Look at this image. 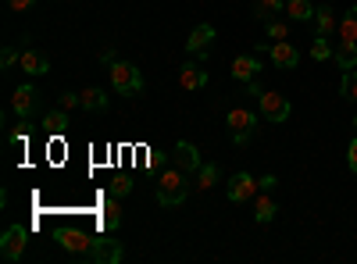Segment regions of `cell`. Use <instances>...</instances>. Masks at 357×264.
<instances>
[{"instance_id":"6da1fadb","label":"cell","mask_w":357,"mask_h":264,"mask_svg":"<svg viewBox=\"0 0 357 264\" xmlns=\"http://www.w3.org/2000/svg\"><path fill=\"white\" fill-rule=\"evenodd\" d=\"M190 196V183H186V171L183 168H168L158 183V203L161 208H183Z\"/></svg>"},{"instance_id":"7a4b0ae2","label":"cell","mask_w":357,"mask_h":264,"mask_svg":"<svg viewBox=\"0 0 357 264\" xmlns=\"http://www.w3.org/2000/svg\"><path fill=\"white\" fill-rule=\"evenodd\" d=\"M107 79H111V90L122 93V97H139L143 93V72L132 61H111Z\"/></svg>"},{"instance_id":"3957f363","label":"cell","mask_w":357,"mask_h":264,"mask_svg":"<svg viewBox=\"0 0 357 264\" xmlns=\"http://www.w3.org/2000/svg\"><path fill=\"white\" fill-rule=\"evenodd\" d=\"M225 125H229L232 143L243 146V143H250V136H254V129H257V114H254L250 107H232V111L225 114Z\"/></svg>"},{"instance_id":"277c9868","label":"cell","mask_w":357,"mask_h":264,"mask_svg":"<svg viewBox=\"0 0 357 264\" xmlns=\"http://www.w3.org/2000/svg\"><path fill=\"white\" fill-rule=\"evenodd\" d=\"M93 232H86V228H61L57 232V243H61V250H68V254H79V257H89V250H93Z\"/></svg>"},{"instance_id":"5b68a950","label":"cell","mask_w":357,"mask_h":264,"mask_svg":"<svg viewBox=\"0 0 357 264\" xmlns=\"http://www.w3.org/2000/svg\"><path fill=\"white\" fill-rule=\"evenodd\" d=\"M25 243H29V228L25 225L4 228V236H0V257H4V261H22Z\"/></svg>"},{"instance_id":"8992f818","label":"cell","mask_w":357,"mask_h":264,"mask_svg":"<svg viewBox=\"0 0 357 264\" xmlns=\"http://www.w3.org/2000/svg\"><path fill=\"white\" fill-rule=\"evenodd\" d=\"M257 104H261V118L272 122V125H282V122L289 118V111H293L289 100H286L282 93H261Z\"/></svg>"},{"instance_id":"52a82bcc","label":"cell","mask_w":357,"mask_h":264,"mask_svg":"<svg viewBox=\"0 0 357 264\" xmlns=\"http://www.w3.org/2000/svg\"><path fill=\"white\" fill-rule=\"evenodd\" d=\"M36 107H40V90L33 82H22L11 93V111L18 114V118H29V114H36Z\"/></svg>"},{"instance_id":"ba28073f","label":"cell","mask_w":357,"mask_h":264,"mask_svg":"<svg viewBox=\"0 0 357 264\" xmlns=\"http://www.w3.org/2000/svg\"><path fill=\"white\" fill-rule=\"evenodd\" d=\"M257 179H250L247 171H236L232 179H229V186H225V193H229V200L232 203H247V200H254L257 196Z\"/></svg>"},{"instance_id":"9c48e42d","label":"cell","mask_w":357,"mask_h":264,"mask_svg":"<svg viewBox=\"0 0 357 264\" xmlns=\"http://www.w3.org/2000/svg\"><path fill=\"white\" fill-rule=\"evenodd\" d=\"M122 257H126L122 243L107 240V236H97V240H93V250H89V261H93V264H118Z\"/></svg>"},{"instance_id":"30bf717a","label":"cell","mask_w":357,"mask_h":264,"mask_svg":"<svg viewBox=\"0 0 357 264\" xmlns=\"http://www.w3.org/2000/svg\"><path fill=\"white\" fill-rule=\"evenodd\" d=\"M211 43H215V25H197L193 29V33H190V40H186V50L193 54V57H200V61H204V57L207 54H211Z\"/></svg>"},{"instance_id":"8fae6325","label":"cell","mask_w":357,"mask_h":264,"mask_svg":"<svg viewBox=\"0 0 357 264\" xmlns=\"http://www.w3.org/2000/svg\"><path fill=\"white\" fill-rule=\"evenodd\" d=\"M268 57H272L275 68H296V65H301V47H293L289 40H279V43H272Z\"/></svg>"},{"instance_id":"7c38bea8","label":"cell","mask_w":357,"mask_h":264,"mask_svg":"<svg viewBox=\"0 0 357 264\" xmlns=\"http://www.w3.org/2000/svg\"><path fill=\"white\" fill-rule=\"evenodd\" d=\"M172 157H175V168H183L186 175H197L200 164H204V161H200V150H197L193 143H186V139L175 143V154H172Z\"/></svg>"},{"instance_id":"4fadbf2b","label":"cell","mask_w":357,"mask_h":264,"mask_svg":"<svg viewBox=\"0 0 357 264\" xmlns=\"http://www.w3.org/2000/svg\"><path fill=\"white\" fill-rule=\"evenodd\" d=\"M232 79L236 82H250V79H257V72H261V61H257V57H250V54H240V57H236V61H232Z\"/></svg>"},{"instance_id":"5bb4252c","label":"cell","mask_w":357,"mask_h":264,"mask_svg":"<svg viewBox=\"0 0 357 264\" xmlns=\"http://www.w3.org/2000/svg\"><path fill=\"white\" fill-rule=\"evenodd\" d=\"M178 86H183V90H204V86H207V72L190 61V65L178 68Z\"/></svg>"},{"instance_id":"9a60e30c","label":"cell","mask_w":357,"mask_h":264,"mask_svg":"<svg viewBox=\"0 0 357 264\" xmlns=\"http://www.w3.org/2000/svg\"><path fill=\"white\" fill-rule=\"evenodd\" d=\"M18 65H22V72H25V75H47V72H50V61H47V57H43L40 50H22Z\"/></svg>"},{"instance_id":"2e32d148","label":"cell","mask_w":357,"mask_h":264,"mask_svg":"<svg viewBox=\"0 0 357 264\" xmlns=\"http://www.w3.org/2000/svg\"><path fill=\"white\" fill-rule=\"evenodd\" d=\"M100 225H104V232L122 228V203H118V196H111V200L104 203V211H100Z\"/></svg>"},{"instance_id":"e0dca14e","label":"cell","mask_w":357,"mask_h":264,"mask_svg":"<svg viewBox=\"0 0 357 264\" xmlns=\"http://www.w3.org/2000/svg\"><path fill=\"white\" fill-rule=\"evenodd\" d=\"M275 215H279V203H275L272 196H268V193L254 196V218H257L261 225H268V222H272Z\"/></svg>"},{"instance_id":"ac0fdd59","label":"cell","mask_w":357,"mask_h":264,"mask_svg":"<svg viewBox=\"0 0 357 264\" xmlns=\"http://www.w3.org/2000/svg\"><path fill=\"white\" fill-rule=\"evenodd\" d=\"M333 57H336L340 68H357V43L354 40H340L336 50H333Z\"/></svg>"},{"instance_id":"d6986e66","label":"cell","mask_w":357,"mask_h":264,"mask_svg":"<svg viewBox=\"0 0 357 264\" xmlns=\"http://www.w3.org/2000/svg\"><path fill=\"white\" fill-rule=\"evenodd\" d=\"M43 129L54 132V136H65V132H68V111H65V107L47 111V114H43Z\"/></svg>"},{"instance_id":"ffe728a7","label":"cell","mask_w":357,"mask_h":264,"mask_svg":"<svg viewBox=\"0 0 357 264\" xmlns=\"http://www.w3.org/2000/svg\"><path fill=\"white\" fill-rule=\"evenodd\" d=\"M79 100H82V111H107V93L89 86V90H79Z\"/></svg>"},{"instance_id":"44dd1931","label":"cell","mask_w":357,"mask_h":264,"mask_svg":"<svg viewBox=\"0 0 357 264\" xmlns=\"http://www.w3.org/2000/svg\"><path fill=\"white\" fill-rule=\"evenodd\" d=\"M279 11H286V0H257L254 22H272V18H279Z\"/></svg>"},{"instance_id":"7402d4cb","label":"cell","mask_w":357,"mask_h":264,"mask_svg":"<svg viewBox=\"0 0 357 264\" xmlns=\"http://www.w3.org/2000/svg\"><path fill=\"white\" fill-rule=\"evenodd\" d=\"M314 33L318 36H329L333 33V29H336V11L333 8H314Z\"/></svg>"},{"instance_id":"603a6c76","label":"cell","mask_w":357,"mask_h":264,"mask_svg":"<svg viewBox=\"0 0 357 264\" xmlns=\"http://www.w3.org/2000/svg\"><path fill=\"white\" fill-rule=\"evenodd\" d=\"M286 15H289V22H311L314 4L311 0H286Z\"/></svg>"},{"instance_id":"cb8c5ba5","label":"cell","mask_w":357,"mask_h":264,"mask_svg":"<svg viewBox=\"0 0 357 264\" xmlns=\"http://www.w3.org/2000/svg\"><path fill=\"white\" fill-rule=\"evenodd\" d=\"M193 183H197V189H200V193H207V189H211V186L218 183V168H215V164H200V171L193 175Z\"/></svg>"},{"instance_id":"d4e9b609","label":"cell","mask_w":357,"mask_h":264,"mask_svg":"<svg viewBox=\"0 0 357 264\" xmlns=\"http://www.w3.org/2000/svg\"><path fill=\"white\" fill-rule=\"evenodd\" d=\"M340 40H354L357 43V4L340 18Z\"/></svg>"},{"instance_id":"484cf974","label":"cell","mask_w":357,"mask_h":264,"mask_svg":"<svg viewBox=\"0 0 357 264\" xmlns=\"http://www.w3.org/2000/svg\"><path fill=\"white\" fill-rule=\"evenodd\" d=\"M340 97H343V100H357V72H354V68H343V79H340Z\"/></svg>"},{"instance_id":"4316f807","label":"cell","mask_w":357,"mask_h":264,"mask_svg":"<svg viewBox=\"0 0 357 264\" xmlns=\"http://www.w3.org/2000/svg\"><path fill=\"white\" fill-rule=\"evenodd\" d=\"M311 57H314V61H329V57H333L329 36H314V43H311Z\"/></svg>"},{"instance_id":"83f0119b","label":"cell","mask_w":357,"mask_h":264,"mask_svg":"<svg viewBox=\"0 0 357 264\" xmlns=\"http://www.w3.org/2000/svg\"><path fill=\"white\" fill-rule=\"evenodd\" d=\"M268 40H289V25L286 22H279V18H272V22H268Z\"/></svg>"},{"instance_id":"f1b7e54d","label":"cell","mask_w":357,"mask_h":264,"mask_svg":"<svg viewBox=\"0 0 357 264\" xmlns=\"http://www.w3.org/2000/svg\"><path fill=\"white\" fill-rule=\"evenodd\" d=\"M129 189H132V179H126V175H118V179L111 183V196H118V200H122Z\"/></svg>"},{"instance_id":"f546056e","label":"cell","mask_w":357,"mask_h":264,"mask_svg":"<svg viewBox=\"0 0 357 264\" xmlns=\"http://www.w3.org/2000/svg\"><path fill=\"white\" fill-rule=\"evenodd\" d=\"M18 57H22V54H18L15 47H4V54H0V65H4V72H8V68L18 61Z\"/></svg>"},{"instance_id":"4dcf8cb0","label":"cell","mask_w":357,"mask_h":264,"mask_svg":"<svg viewBox=\"0 0 357 264\" xmlns=\"http://www.w3.org/2000/svg\"><path fill=\"white\" fill-rule=\"evenodd\" d=\"M61 107H65V111H72V107H82L79 93H61Z\"/></svg>"},{"instance_id":"1f68e13d","label":"cell","mask_w":357,"mask_h":264,"mask_svg":"<svg viewBox=\"0 0 357 264\" xmlns=\"http://www.w3.org/2000/svg\"><path fill=\"white\" fill-rule=\"evenodd\" d=\"M257 186H261L264 193H272V189L279 186V179H275V175H261V179H257Z\"/></svg>"},{"instance_id":"d6a6232c","label":"cell","mask_w":357,"mask_h":264,"mask_svg":"<svg viewBox=\"0 0 357 264\" xmlns=\"http://www.w3.org/2000/svg\"><path fill=\"white\" fill-rule=\"evenodd\" d=\"M347 164H350V171H357V139H350V146H347Z\"/></svg>"},{"instance_id":"836d02e7","label":"cell","mask_w":357,"mask_h":264,"mask_svg":"<svg viewBox=\"0 0 357 264\" xmlns=\"http://www.w3.org/2000/svg\"><path fill=\"white\" fill-rule=\"evenodd\" d=\"M243 86H247V90H243L247 97H261V93H264V90H261V82H257V79H250V82H243Z\"/></svg>"},{"instance_id":"e575fe53","label":"cell","mask_w":357,"mask_h":264,"mask_svg":"<svg viewBox=\"0 0 357 264\" xmlns=\"http://www.w3.org/2000/svg\"><path fill=\"white\" fill-rule=\"evenodd\" d=\"M8 8L11 11H25V8H33V0H8Z\"/></svg>"},{"instance_id":"d590c367","label":"cell","mask_w":357,"mask_h":264,"mask_svg":"<svg viewBox=\"0 0 357 264\" xmlns=\"http://www.w3.org/2000/svg\"><path fill=\"white\" fill-rule=\"evenodd\" d=\"M25 136H29V129H25V122H22V129H15V132H11V143H22Z\"/></svg>"},{"instance_id":"8d00e7d4","label":"cell","mask_w":357,"mask_h":264,"mask_svg":"<svg viewBox=\"0 0 357 264\" xmlns=\"http://www.w3.org/2000/svg\"><path fill=\"white\" fill-rule=\"evenodd\" d=\"M354 129H357V118H354Z\"/></svg>"}]
</instances>
